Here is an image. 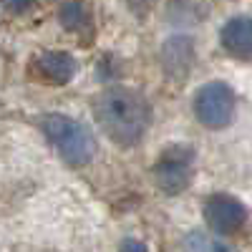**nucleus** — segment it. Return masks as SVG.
I'll use <instances>...</instances> for the list:
<instances>
[{
  "label": "nucleus",
  "mask_w": 252,
  "mask_h": 252,
  "mask_svg": "<svg viewBox=\"0 0 252 252\" xmlns=\"http://www.w3.org/2000/svg\"><path fill=\"white\" fill-rule=\"evenodd\" d=\"M94 116L114 144L119 146H134L149 129L152 109L136 89L129 86H114L96 96L94 101Z\"/></svg>",
  "instance_id": "obj_1"
},
{
  "label": "nucleus",
  "mask_w": 252,
  "mask_h": 252,
  "mask_svg": "<svg viewBox=\"0 0 252 252\" xmlns=\"http://www.w3.org/2000/svg\"><path fill=\"white\" fill-rule=\"evenodd\" d=\"M40 129L53 144V149L61 154V159L71 166H83L96 157V136L86 124L66 114H46Z\"/></svg>",
  "instance_id": "obj_2"
},
{
  "label": "nucleus",
  "mask_w": 252,
  "mask_h": 252,
  "mask_svg": "<svg viewBox=\"0 0 252 252\" xmlns=\"http://www.w3.org/2000/svg\"><path fill=\"white\" fill-rule=\"evenodd\" d=\"M192 161H194V149L184 144L166 146L159 154L154 164V182L164 194H182L192 182Z\"/></svg>",
  "instance_id": "obj_3"
},
{
  "label": "nucleus",
  "mask_w": 252,
  "mask_h": 252,
  "mask_svg": "<svg viewBox=\"0 0 252 252\" xmlns=\"http://www.w3.org/2000/svg\"><path fill=\"white\" fill-rule=\"evenodd\" d=\"M194 116L207 129H224L235 116V91L222 81H209L194 94Z\"/></svg>",
  "instance_id": "obj_4"
},
{
  "label": "nucleus",
  "mask_w": 252,
  "mask_h": 252,
  "mask_svg": "<svg viewBox=\"0 0 252 252\" xmlns=\"http://www.w3.org/2000/svg\"><path fill=\"white\" fill-rule=\"evenodd\" d=\"M202 215H204V222L207 227L212 229L215 235H222V237H229L240 232L247 222V209L245 204L232 197V194H224V192H217L212 197H207L204 207H202Z\"/></svg>",
  "instance_id": "obj_5"
},
{
  "label": "nucleus",
  "mask_w": 252,
  "mask_h": 252,
  "mask_svg": "<svg viewBox=\"0 0 252 252\" xmlns=\"http://www.w3.org/2000/svg\"><path fill=\"white\" fill-rule=\"evenodd\" d=\"M76 68H78L76 58L66 51H43L31 63V73L46 83H53V86L68 83L76 76Z\"/></svg>",
  "instance_id": "obj_6"
},
{
  "label": "nucleus",
  "mask_w": 252,
  "mask_h": 252,
  "mask_svg": "<svg viewBox=\"0 0 252 252\" xmlns=\"http://www.w3.org/2000/svg\"><path fill=\"white\" fill-rule=\"evenodd\" d=\"M222 48L235 58H252V18L235 15L220 31Z\"/></svg>",
  "instance_id": "obj_7"
},
{
  "label": "nucleus",
  "mask_w": 252,
  "mask_h": 252,
  "mask_svg": "<svg viewBox=\"0 0 252 252\" xmlns=\"http://www.w3.org/2000/svg\"><path fill=\"white\" fill-rule=\"evenodd\" d=\"M192 61H194V43L192 38L187 35H174L164 43L161 48V63H164V71L169 73L172 78H184L192 68Z\"/></svg>",
  "instance_id": "obj_8"
},
{
  "label": "nucleus",
  "mask_w": 252,
  "mask_h": 252,
  "mask_svg": "<svg viewBox=\"0 0 252 252\" xmlns=\"http://www.w3.org/2000/svg\"><path fill=\"white\" fill-rule=\"evenodd\" d=\"M58 20L61 26L66 31H86L89 28V10L83 3H78V0H68V3H63L61 10H58Z\"/></svg>",
  "instance_id": "obj_9"
},
{
  "label": "nucleus",
  "mask_w": 252,
  "mask_h": 252,
  "mask_svg": "<svg viewBox=\"0 0 252 252\" xmlns=\"http://www.w3.org/2000/svg\"><path fill=\"white\" fill-rule=\"evenodd\" d=\"M187 252H235V247H229L220 237H209L204 232H192L184 242Z\"/></svg>",
  "instance_id": "obj_10"
},
{
  "label": "nucleus",
  "mask_w": 252,
  "mask_h": 252,
  "mask_svg": "<svg viewBox=\"0 0 252 252\" xmlns=\"http://www.w3.org/2000/svg\"><path fill=\"white\" fill-rule=\"evenodd\" d=\"M119 252H149V250H146V245H144V242H139V240L129 237V240H124V242H121Z\"/></svg>",
  "instance_id": "obj_11"
},
{
  "label": "nucleus",
  "mask_w": 252,
  "mask_h": 252,
  "mask_svg": "<svg viewBox=\"0 0 252 252\" xmlns=\"http://www.w3.org/2000/svg\"><path fill=\"white\" fill-rule=\"evenodd\" d=\"M3 3H5V8L13 10V13H26V10L31 8L33 0H3Z\"/></svg>",
  "instance_id": "obj_12"
}]
</instances>
